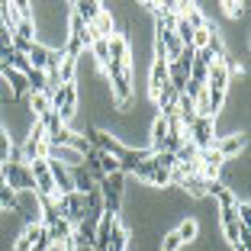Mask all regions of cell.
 Wrapping results in <instances>:
<instances>
[{
  "label": "cell",
  "instance_id": "1",
  "mask_svg": "<svg viewBox=\"0 0 251 251\" xmlns=\"http://www.w3.org/2000/svg\"><path fill=\"white\" fill-rule=\"evenodd\" d=\"M103 71L110 74V84H113V106L119 113H126L129 103H132V65H113L110 61Z\"/></svg>",
  "mask_w": 251,
  "mask_h": 251
},
{
  "label": "cell",
  "instance_id": "2",
  "mask_svg": "<svg viewBox=\"0 0 251 251\" xmlns=\"http://www.w3.org/2000/svg\"><path fill=\"white\" fill-rule=\"evenodd\" d=\"M0 180L13 193H36V180L29 174V164L20 158H10L7 164H0Z\"/></svg>",
  "mask_w": 251,
  "mask_h": 251
},
{
  "label": "cell",
  "instance_id": "3",
  "mask_svg": "<svg viewBox=\"0 0 251 251\" xmlns=\"http://www.w3.org/2000/svg\"><path fill=\"white\" fill-rule=\"evenodd\" d=\"M97 190H100V200H103V213L119 216L123 193H126V174H123V171H116V174H106V177L97 184Z\"/></svg>",
  "mask_w": 251,
  "mask_h": 251
},
{
  "label": "cell",
  "instance_id": "4",
  "mask_svg": "<svg viewBox=\"0 0 251 251\" xmlns=\"http://www.w3.org/2000/svg\"><path fill=\"white\" fill-rule=\"evenodd\" d=\"M55 206H58V216H61V219H68L71 226H77V222L87 216V197H84V193H77V190L58 193V197H55Z\"/></svg>",
  "mask_w": 251,
  "mask_h": 251
},
{
  "label": "cell",
  "instance_id": "5",
  "mask_svg": "<svg viewBox=\"0 0 251 251\" xmlns=\"http://www.w3.org/2000/svg\"><path fill=\"white\" fill-rule=\"evenodd\" d=\"M184 142L197 145L200 151H203V148H213V142H216V119L197 116V119H193V123L184 129Z\"/></svg>",
  "mask_w": 251,
  "mask_h": 251
},
{
  "label": "cell",
  "instance_id": "6",
  "mask_svg": "<svg viewBox=\"0 0 251 251\" xmlns=\"http://www.w3.org/2000/svg\"><path fill=\"white\" fill-rule=\"evenodd\" d=\"M52 110L61 116V123L68 126V119L74 116L77 110V84H61L58 90L52 94Z\"/></svg>",
  "mask_w": 251,
  "mask_h": 251
},
{
  "label": "cell",
  "instance_id": "7",
  "mask_svg": "<svg viewBox=\"0 0 251 251\" xmlns=\"http://www.w3.org/2000/svg\"><path fill=\"white\" fill-rule=\"evenodd\" d=\"M129 174H132L135 180H142V184H148V187H171V171H161L151 158H145L142 164H135Z\"/></svg>",
  "mask_w": 251,
  "mask_h": 251
},
{
  "label": "cell",
  "instance_id": "8",
  "mask_svg": "<svg viewBox=\"0 0 251 251\" xmlns=\"http://www.w3.org/2000/svg\"><path fill=\"white\" fill-rule=\"evenodd\" d=\"M213 148L219 151L222 158H226V161H229V158L242 155L245 148H248V135H245V132H235V135H226V139H216Z\"/></svg>",
  "mask_w": 251,
  "mask_h": 251
},
{
  "label": "cell",
  "instance_id": "9",
  "mask_svg": "<svg viewBox=\"0 0 251 251\" xmlns=\"http://www.w3.org/2000/svg\"><path fill=\"white\" fill-rule=\"evenodd\" d=\"M106 52H110V61H113V65H129L132 49H129V39H126V36L113 32V36L106 39Z\"/></svg>",
  "mask_w": 251,
  "mask_h": 251
},
{
  "label": "cell",
  "instance_id": "10",
  "mask_svg": "<svg viewBox=\"0 0 251 251\" xmlns=\"http://www.w3.org/2000/svg\"><path fill=\"white\" fill-rule=\"evenodd\" d=\"M0 77L10 84V97H13V100H26V97H29V81H26V74L13 71V68H3Z\"/></svg>",
  "mask_w": 251,
  "mask_h": 251
},
{
  "label": "cell",
  "instance_id": "11",
  "mask_svg": "<svg viewBox=\"0 0 251 251\" xmlns=\"http://www.w3.org/2000/svg\"><path fill=\"white\" fill-rule=\"evenodd\" d=\"M110 251H129V229H126V222L119 216L110 226Z\"/></svg>",
  "mask_w": 251,
  "mask_h": 251
},
{
  "label": "cell",
  "instance_id": "12",
  "mask_svg": "<svg viewBox=\"0 0 251 251\" xmlns=\"http://www.w3.org/2000/svg\"><path fill=\"white\" fill-rule=\"evenodd\" d=\"M161 87H168V65L164 61H151V74H148V94H151V100L158 97Z\"/></svg>",
  "mask_w": 251,
  "mask_h": 251
},
{
  "label": "cell",
  "instance_id": "13",
  "mask_svg": "<svg viewBox=\"0 0 251 251\" xmlns=\"http://www.w3.org/2000/svg\"><path fill=\"white\" fill-rule=\"evenodd\" d=\"M87 32H90L94 42H97V39H110L113 36V13H110V10H103V13L97 16V20L87 26Z\"/></svg>",
  "mask_w": 251,
  "mask_h": 251
},
{
  "label": "cell",
  "instance_id": "14",
  "mask_svg": "<svg viewBox=\"0 0 251 251\" xmlns=\"http://www.w3.org/2000/svg\"><path fill=\"white\" fill-rule=\"evenodd\" d=\"M49 174H52L55 187H58V193H71V174H68V168H61V161H55V158H49Z\"/></svg>",
  "mask_w": 251,
  "mask_h": 251
},
{
  "label": "cell",
  "instance_id": "15",
  "mask_svg": "<svg viewBox=\"0 0 251 251\" xmlns=\"http://www.w3.org/2000/svg\"><path fill=\"white\" fill-rule=\"evenodd\" d=\"M68 174H71V187L77 193H90V190H97V184H94V177H90L87 171L77 164V168H68Z\"/></svg>",
  "mask_w": 251,
  "mask_h": 251
},
{
  "label": "cell",
  "instance_id": "16",
  "mask_svg": "<svg viewBox=\"0 0 251 251\" xmlns=\"http://www.w3.org/2000/svg\"><path fill=\"white\" fill-rule=\"evenodd\" d=\"M174 187H180L184 193H190L193 200H200V197H206V180L200 177V174H190V177H180Z\"/></svg>",
  "mask_w": 251,
  "mask_h": 251
},
{
  "label": "cell",
  "instance_id": "17",
  "mask_svg": "<svg viewBox=\"0 0 251 251\" xmlns=\"http://www.w3.org/2000/svg\"><path fill=\"white\" fill-rule=\"evenodd\" d=\"M164 139H168V119L164 116H155V123H151V151H161Z\"/></svg>",
  "mask_w": 251,
  "mask_h": 251
},
{
  "label": "cell",
  "instance_id": "18",
  "mask_svg": "<svg viewBox=\"0 0 251 251\" xmlns=\"http://www.w3.org/2000/svg\"><path fill=\"white\" fill-rule=\"evenodd\" d=\"M26 100H29V110L36 113V119H42L45 113L52 110V97H49V94H29Z\"/></svg>",
  "mask_w": 251,
  "mask_h": 251
},
{
  "label": "cell",
  "instance_id": "19",
  "mask_svg": "<svg viewBox=\"0 0 251 251\" xmlns=\"http://www.w3.org/2000/svg\"><path fill=\"white\" fill-rule=\"evenodd\" d=\"M219 226H222V232H226V242H229L232 248H238V245H242V222L232 219V222H219Z\"/></svg>",
  "mask_w": 251,
  "mask_h": 251
},
{
  "label": "cell",
  "instance_id": "20",
  "mask_svg": "<svg viewBox=\"0 0 251 251\" xmlns=\"http://www.w3.org/2000/svg\"><path fill=\"white\" fill-rule=\"evenodd\" d=\"M177 238H180V245H187V242H193V238H197V232H200V226H197V219H184L177 226Z\"/></svg>",
  "mask_w": 251,
  "mask_h": 251
},
{
  "label": "cell",
  "instance_id": "21",
  "mask_svg": "<svg viewBox=\"0 0 251 251\" xmlns=\"http://www.w3.org/2000/svg\"><path fill=\"white\" fill-rule=\"evenodd\" d=\"M74 74H77V61L61 58V65H58V84H74Z\"/></svg>",
  "mask_w": 251,
  "mask_h": 251
},
{
  "label": "cell",
  "instance_id": "22",
  "mask_svg": "<svg viewBox=\"0 0 251 251\" xmlns=\"http://www.w3.org/2000/svg\"><path fill=\"white\" fill-rule=\"evenodd\" d=\"M0 209H16V213H20V197H16L7 184L0 187Z\"/></svg>",
  "mask_w": 251,
  "mask_h": 251
},
{
  "label": "cell",
  "instance_id": "23",
  "mask_svg": "<svg viewBox=\"0 0 251 251\" xmlns=\"http://www.w3.org/2000/svg\"><path fill=\"white\" fill-rule=\"evenodd\" d=\"M222 10H226V13H229L232 20H242L248 7H245V3H238V0H222Z\"/></svg>",
  "mask_w": 251,
  "mask_h": 251
},
{
  "label": "cell",
  "instance_id": "24",
  "mask_svg": "<svg viewBox=\"0 0 251 251\" xmlns=\"http://www.w3.org/2000/svg\"><path fill=\"white\" fill-rule=\"evenodd\" d=\"M10 151H13V139H10V135L0 129V164L10 161Z\"/></svg>",
  "mask_w": 251,
  "mask_h": 251
},
{
  "label": "cell",
  "instance_id": "25",
  "mask_svg": "<svg viewBox=\"0 0 251 251\" xmlns=\"http://www.w3.org/2000/svg\"><path fill=\"white\" fill-rule=\"evenodd\" d=\"M161 251H180V238H177V232H168V235L161 238Z\"/></svg>",
  "mask_w": 251,
  "mask_h": 251
},
{
  "label": "cell",
  "instance_id": "26",
  "mask_svg": "<svg viewBox=\"0 0 251 251\" xmlns=\"http://www.w3.org/2000/svg\"><path fill=\"white\" fill-rule=\"evenodd\" d=\"M13 251H32V242H29V235H26V232H23V235L13 242Z\"/></svg>",
  "mask_w": 251,
  "mask_h": 251
}]
</instances>
